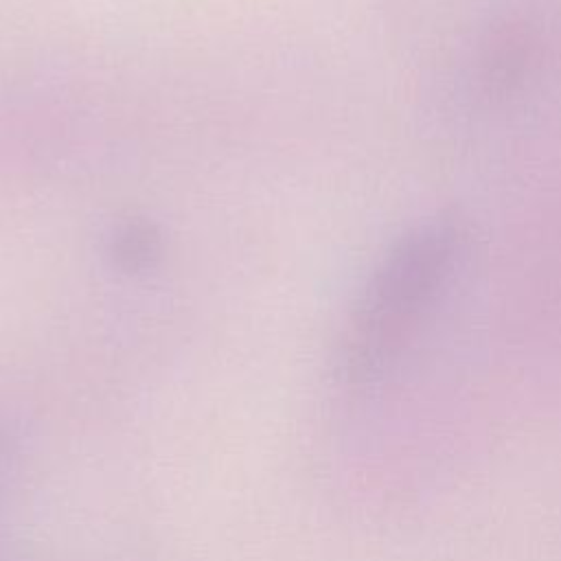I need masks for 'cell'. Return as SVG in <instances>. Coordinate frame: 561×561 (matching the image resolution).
I'll list each match as a JSON object with an SVG mask.
<instances>
[{
	"instance_id": "3",
	"label": "cell",
	"mask_w": 561,
	"mask_h": 561,
	"mask_svg": "<svg viewBox=\"0 0 561 561\" xmlns=\"http://www.w3.org/2000/svg\"><path fill=\"white\" fill-rule=\"evenodd\" d=\"M112 252L121 267L125 270H145L151 265V259L160 254V237L145 221H129L121 226L112 241Z\"/></svg>"
},
{
	"instance_id": "2",
	"label": "cell",
	"mask_w": 561,
	"mask_h": 561,
	"mask_svg": "<svg viewBox=\"0 0 561 561\" xmlns=\"http://www.w3.org/2000/svg\"><path fill=\"white\" fill-rule=\"evenodd\" d=\"M533 57V42L524 28L502 31L491 39L484 57V79L495 90H508L526 72Z\"/></svg>"
},
{
	"instance_id": "1",
	"label": "cell",
	"mask_w": 561,
	"mask_h": 561,
	"mask_svg": "<svg viewBox=\"0 0 561 561\" xmlns=\"http://www.w3.org/2000/svg\"><path fill=\"white\" fill-rule=\"evenodd\" d=\"M465 250V232L449 217L405 230L379 259L348 320L344 368L370 377L447 291Z\"/></svg>"
}]
</instances>
